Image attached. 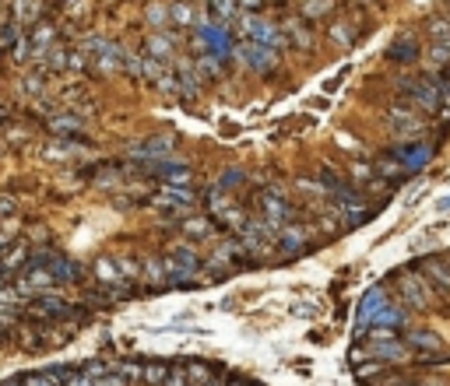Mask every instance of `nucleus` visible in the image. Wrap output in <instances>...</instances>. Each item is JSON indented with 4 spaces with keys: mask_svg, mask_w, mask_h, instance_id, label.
<instances>
[{
    "mask_svg": "<svg viewBox=\"0 0 450 386\" xmlns=\"http://www.w3.org/2000/svg\"><path fill=\"white\" fill-rule=\"evenodd\" d=\"M401 285H398V295H401V302L408 306V309H429L436 299H433V288L419 278L415 270H398L394 274Z\"/></svg>",
    "mask_w": 450,
    "mask_h": 386,
    "instance_id": "obj_1",
    "label": "nucleus"
},
{
    "mask_svg": "<svg viewBox=\"0 0 450 386\" xmlns=\"http://www.w3.org/2000/svg\"><path fill=\"white\" fill-rule=\"evenodd\" d=\"M236 57H240L250 71H257V74L274 71V49L264 46V42H243V46L236 49Z\"/></svg>",
    "mask_w": 450,
    "mask_h": 386,
    "instance_id": "obj_2",
    "label": "nucleus"
},
{
    "mask_svg": "<svg viewBox=\"0 0 450 386\" xmlns=\"http://www.w3.org/2000/svg\"><path fill=\"white\" fill-rule=\"evenodd\" d=\"M28 306H32L39 316H49V319H64V316H74V313L88 309V306H71V302L56 299V295H35Z\"/></svg>",
    "mask_w": 450,
    "mask_h": 386,
    "instance_id": "obj_3",
    "label": "nucleus"
},
{
    "mask_svg": "<svg viewBox=\"0 0 450 386\" xmlns=\"http://www.w3.org/2000/svg\"><path fill=\"white\" fill-rule=\"evenodd\" d=\"M151 176L173 183V186H187L190 183V165L187 161H151Z\"/></svg>",
    "mask_w": 450,
    "mask_h": 386,
    "instance_id": "obj_4",
    "label": "nucleus"
},
{
    "mask_svg": "<svg viewBox=\"0 0 450 386\" xmlns=\"http://www.w3.org/2000/svg\"><path fill=\"white\" fill-rule=\"evenodd\" d=\"M390 155H394V158H398V161L405 165V169H408V173H415V169H422V165L429 161V155H433V148H429V144H415V141H412L408 148L401 144V148H394Z\"/></svg>",
    "mask_w": 450,
    "mask_h": 386,
    "instance_id": "obj_5",
    "label": "nucleus"
},
{
    "mask_svg": "<svg viewBox=\"0 0 450 386\" xmlns=\"http://www.w3.org/2000/svg\"><path fill=\"white\" fill-rule=\"evenodd\" d=\"M369 351L380 358V362H405L408 358V344L401 337H380V341H369Z\"/></svg>",
    "mask_w": 450,
    "mask_h": 386,
    "instance_id": "obj_6",
    "label": "nucleus"
},
{
    "mask_svg": "<svg viewBox=\"0 0 450 386\" xmlns=\"http://www.w3.org/2000/svg\"><path fill=\"white\" fill-rule=\"evenodd\" d=\"M264 218H267V222H274V225H285V222H292V218H296V211H292V204L285 197L264 193Z\"/></svg>",
    "mask_w": 450,
    "mask_h": 386,
    "instance_id": "obj_7",
    "label": "nucleus"
},
{
    "mask_svg": "<svg viewBox=\"0 0 450 386\" xmlns=\"http://www.w3.org/2000/svg\"><path fill=\"white\" fill-rule=\"evenodd\" d=\"M278 246L285 249V253H303V249L310 246V239H306V229H303V225H292V222H285V225H281V232H278Z\"/></svg>",
    "mask_w": 450,
    "mask_h": 386,
    "instance_id": "obj_8",
    "label": "nucleus"
},
{
    "mask_svg": "<svg viewBox=\"0 0 450 386\" xmlns=\"http://www.w3.org/2000/svg\"><path fill=\"white\" fill-rule=\"evenodd\" d=\"M46 270L53 274L56 285H74V281H81V267L71 263L67 256H53V260L46 263Z\"/></svg>",
    "mask_w": 450,
    "mask_h": 386,
    "instance_id": "obj_9",
    "label": "nucleus"
},
{
    "mask_svg": "<svg viewBox=\"0 0 450 386\" xmlns=\"http://www.w3.org/2000/svg\"><path fill=\"white\" fill-rule=\"evenodd\" d=\"M387 57H390L394 64H412V60H419V42H415L412 35H398V39L390 42Z\"/></svg>",
    "mask_w": 450,
    "mask_h": 386,
    "instance_id": "obj_10",
    "label": "nucleus"
},
{
    "mask_svg": "<svg viewBox=\"0 0 450 386\" xmlns=\"http://www.w3.org/2000/svg\"><path fill=\"white\" fill-rule=\"evenodd\" d=\"M383 302H387V292H383V288H373V292H366V299H362V306H359V334H366V326H369L373 313H376Z\"/></svg>",
    "mask_w": 450,
    "mask_h": 386,
    "instance_id": "obj_11",
    "label": "nucleus"
},
{
    "mask_svg": "<svg viewBox=\"0 0 450 386\" xmlns=\"http://www.w3.org/2000/svg\"><path fill=\"white\" fill-rule=\"evenodd\" d=\"M419 270H422V274H429V278L436 281V288L450 295V263H447V260H422V263H419Z\"/></svg>",
    "mask_w": 450,
    "mask_h": 386,
    "instance_id": "obj_12",
    "label": "nucleus"
},
{
    "mask_svg": "<svg viewBox=\"0 0 450 386\" xmlns=\"http://www.w3.org/2000/svg\"><path fill=\"white\" fill-rule=\"evenodd\" d=\"M56 281H53V274L49 270H42V267H32L28 274H25V278L18 281V288L22 292H49Z\"/></svg>",
    "mask_w": 450,
    "mask_h": 386,
    "instance_id": "obj_13",
    "label": "nucleus"
},
{
    "mask_svg": "<svg viewBox=\"0 0 450 386\" xmlns=\"http://www.w3.org/2000/svg\"><path fill=\"white\" fill-rule=\"evenodd\" d=\"M162 207H190L194 204V193L187 186H165L158 197H155Z\"/></svg>",
    "mask_w": 450,
    "mask_h": 386,
    "instance_id": "obj_14",
    "label": "nucleus"
},
{
    "mask_svg": "<svg viewBox=\"0 0 450 386\" xmlns=\"http://www.w3.org/2000/svg\"><path fill=\"white\" fill-rule=\"evenodd\" d=\"M165 267H183V270H197V267H201V260H197V249H190V246H176L173 253L165 256Z\"/></svg>",
    "mask_w": 450,
    "mask_h": 386,
    "instance_id": "obj_15",
    "label": "nucleus"
},
{
    "mask_svg": "<svg viewBox=\"0 0 450 386\" xmlns=\"http://www.w3.org/2000/svg\"><path fill=\"white\" fill-rule=\"evenodd\" d=\"M169 151H173V141H169V137H151L141 148H134L138 158H158V155H169Z\"/></svg>",
    "mask_w": 450,
    "mask_h": 386,
    "instance_id": "obj_16",
    "label": "nucleus"
},
{
    "mask_svg": "<svg viewBox=\"0 0 450 386\" xmlns=\"http://www.w3.org/2000/svg\"><path fill=\"white\" fill-rule=\"evenodd\" d=\"M405 344H408V348H422V351H436V348H440V337L429 334V330H408Z\"/></svg>",
    "mask_w": 450,
    "mask_h": 386,
    "instance_id": "obj_17",
    "label": "nucleus"
},
{
    "mask_svg": "<svg viewBox=\"0 0 450 386\" xmlns=\"http://www.w3.org/2000/svg\"><path fill=\"white\" fill-rule=\"evenodd\" d=\"M95 274H99V281H102V285H112V281H120V278H124L112 256H99V260H95Z\"/></svg>",
    "mask_w": 450,
    "mask_h": 386,
    "instance_id": "obj_18",
    "label": "nucleus"
},
{
    "mask_svg": "<svg viewBox=\"0 0 450 386\" xmlns=\"http://www.w3.org/2000/svg\"><path fill=\"white\" fill-rule=\"evenodd\" d=\"M56 376H60V386H92V376L81 372V369H71V365H60L53 369Z\"/></svg>",
    "mask_w": 450,
    "mask_h": 386,
    "instance_id": "obj_19",
    "label": "nucleus"
},
{
    "mask_svg": "<svg viewBox=\"0 0 450 386\" xmlns=\"http://www.w3.org/2000/svg\"><path fill=\"white\" fill-rule=\"evenodd\" d=\"M165 376H169V365H165V362H148V365H141V383H148V386H162Z\"/></svg>",
    "mask_w": 450,
    "mask_h": 386,
    "instance_id": "obj_20",
    "label": "nucleus"
},
{
    "mask_svg": "<svg viewBox=\"0 0 450 386\" xmlns=\"http://www.w3.org/2000/svg\"><path fill=\"white\" fill-rule=\"evenodd\" d=\"M187 239H208L211 236V218H190V222L183 225Z\"/></svg>",
    "mask_w": 450,
    "mask_h": 386,
    "instance_id": "obj_21",
    "label": "nucleus"
},
{
    "mask_svg": "<svg viewBox=\"0 0 450 386\" xmlns=\"http://www.w3.org/2000/svg\"><path fill=\"white\" fill-rule=\"evenodd\" d=\"M22 386H60V376L53 369L49 372H32V376H22Z\"/></svg>",
    "mask_w": 450,
    "mask_h": 386,
    "instance_id": "obj_22",
    "label": "nucleus"
},
{
    "mask_svg": "<svg viewBox=\"0 0 450 386\" xmlns=\"http://www.w3.org/2000/svg\"><path fill=\"white\" fill-rule=\"evenodd\" d=\"M331 39H334L338 46H352V42H356V28H352L349 21H338V25H331Z\"/></svg>",
    "mask_w": 450,
    "mask_h": 386,
    "instance_id": "obj_23",
    "label": "nucleus"
},
{
    "mask_svg": "<svg viewBox=\"0 0 450 386\" xmlns=\"http://www.w3.org/2000/svg\"><path fill=\"white\" fill-rule=\"evenodd\" d=\"M215 372H218V369H215V365H204V362L187 365V379H190V383H197V386H201V383H208Z\"/></svg>",
    "mask_w": 450,
    "mask_h": 386,
    "instance_id": "obj_24",
    "label": "nucleus"
},
{
    "mask_svg": "<svg viewBox=\"0 0 450 386\" xmlns=\"http://www.w3.org/2000/svg\"><path fill=\"white\" fill-rule=\"evenodd\" d=\"M56 134H67V137H81V123L78 120H71V116H56L53 123H49Z\"/></svg>",
    "mask_w": 450,
    "mask_h": 386,
    "instance_id": "obj_25",
    "label": "nucleus"
},
{
    "mask_svg": "<svg viewBox=\"0 0 450 386\" xmlns=\"http://www.w3.org/2000/svg\"><path fill=\"white\" fill-rule=\"evenodd\" d=\"M289 35H292V42H296V46H303V49H310V46H313L310 28H306V25H299V21H289Z\"/></svg>",
    "mask_w": 450,
    "mask_h": 386,
    "instance_id": "obj_26",
    "label": "nucleus"
},
{
    "mask_svg": "<svg viewBox=\"0 0 450 386\" xmlns=\"http://www.w3.org/2000/svg\"><path fill=\"white\" fill-rule=\"evenodd\" d=\"M25 253H28V246H25V243H18V246H15V249H11V253L4 256V260H0V267H4V270L11 274V270H15V267H18V263L25 260Z\"/></svg>",
    "mask_w": 450,
    "mask_h": 386,
    "instance_id": "obj_27",
    "label": "nucleus"
},
{
    "mask_svg": "<svg viewBox=\"0 0 450 386\" xmlns=\"http://www.w3.org/2000/svg\"><path fill=\"white\" fill-rule=\"evenodd\" d=\"M303 15H306V18H324V15H331V0H306Z\"/></svg>",
    "mask_w": 450,
    "mask_h": 386,
    "instance_id": "obj_28",
    "label": "nucleus"
},
{
    "mask_svg": "<svg viewBox=\"0 0 450 386\" xmlns=\"http://www.w3.org/2000/svg\"><path fill=\"white\" fill-rule=\"evenodd\" d=\"M49 42H53V28H49V25H39V28L32 32V46H35V53H42Z\"/></svg>",
    "mask_w": 450,
    "mask_h": 386,
    "instance_id": "obj_29",
    "label": "nucleus"
},
{
    "mask_svg": "<svg viewBox=\"0 0 450 386\" xmlns=\"http://www.w3.org/2000/svg\"><path fill=\"white\" fill-rule=\"evenodd\" d=\"M148 49H151V53H158V57H169V53H173V46H169L162 35H151V39H148Z\"/></svg>",
    "mask_w": 450,
    "mask_h": 386,
    "instance_id": "obj_30",
    "label": "nucleus"
},
{
    "mask_svg": "<svg viewBox=\"0 0 450 386\" xmlns=\"http://www.w3.org/2000/svg\"><path fill=\"white\" fill-rule=\"evenodd\" d=\"M190 379H187V369H169V376H165V383L162 386H187Z\"/></svg>",
    "mask_w": 450,
    "mask_h": 386,
    "instance_id": "obj_31",
    "label": "nucleus"
},
{
    "mask_svg": "<svg viewBox=\"0 0 450 386\" xmlns=\"http://www.w3.org/2000/svg\"><path fill=\"white\" fill-rule=\"evenodd\" d=\"M112 260H117L120 274H127V278H138V274H141V267H138L134 260H127V256H112Z\"/></svg>",
    "mask_w": 450,
    "mask_h": 386,
    "instance_id": "obj_32",
    "label": "nucleus"
},
{
    "mask_svg": "<svg viewBox=\"0 0 450 386\" xmlns=\"http://www.w3.org/2000/svg\"><path fill=\"white\" fill-rule=\"evenodd\" d=\"M380 372H383V365H376V362H373V365H362V369H359L356 376H359L362 383H373V379H376Z\"/></svg>",
    "mask_w": 450,
    "mask_h": 386,
    "instance_id": "obj_33",
    "label": "nucleus"
},
{
    "mask_svg": "<svg viewBox=\"0 0 450 386\" xmlns=\"http://www.w3.org/2000/svg\"><path fill=\"white\" fill-rule=\"evenodd\" d=\"M117 372H120L124 379H141V365H134V362H124V365H117Z\"/></svg>",
    "mask_w": 450,
    "mask_h": 386,
    "instance_id": "obj_34",
    "label": "nucleus"
},
{
    "mask_svg": "<svg viewBox=\"0 0 450 386\" xmlns=\"http://www.w3.org/2000/svg\"><path fill=\"white\" fill-rule=\"evenodd\" d=\"M81 372H88V376H95V379H99V376H106V372H109V365H102V362H88V365H81Z\"/></svg>",
    "mask_w": 450,
    "mask_h": 386,
    "instance_id": "obj_35",
    "label": "nucleus"
},
{
    "mask_svg": "<svg viewBox=\"0 0 450 386\" xmlns=\"http://www.w3.org/2000/svg\"><path fill=\"white\" fill-rule=\"evenodd\" d=\"M92 386H124V376L117 372V376H99V383H92Z\"/></svg>",
    "mask_w": 450,
    "mask_h": 386,
    "instance_id": "obj_36",
    "label": "nucleus"
},
{
    "mask_svg": "<svg viewBox=\"0 0 450 386\" xmlns=\"http://www.w3.org/2000/svg\"><path fill=\"white\" fill-rule=\"evenodd\" d=\"M243 183V173H229V176H222V190H229V186H240Z\"/></svg>",
    "mask_w": 450,
    "mask_h": 386,
    "instance_id": "obj_37",
    "label": "nucleus"
},
{
    "mask_svg": "<svg viewBox=\"0 0 450 386\" xmlns=\"http://www.w3.org/2000/svg\"><path fill=\"white\" fill-rule=\"evenodd\" d=\"M11 211H15V204L8 197H0V214H11Z\"/></svg>",
    "mask_w": 450,
    "mask_h": 386,
    "instance_id": "obj_38",
    "label": "nucleus"
},
{
    "mask_svg": "<svg viewBox=\"0 0 450 386\" xmlns=\"http://www.w3.org/2000/svg\"><path fill=\"white\" fill-rule=\"evenodd\" d=\"M225 386H257V383H247V379H225Z\"/></svg>",
    "mask_w": 450,
    "mask_h": 386,
    "instance_id": "obj_39",
    "label": "nucleus"
},
{
    "mask_svg": "<svg viewBox=\"0 0 450 386\" xmlns=\"http://www.w3.org/2000/svg\"><path fill=\"white\" fill-rule=\"evenodd\" d=\"M4 386H22V379H8V383H4Z\"/></svg>",
    "mask_w": 450,
    "mask_h": 386,
    "instance_id": "obj_40",
    "label": "nucleus"
},
{
    "mask_svg": "<svg viewBox=\"0 0 450 386\" xmlns=\"http://www.w3.org/2000/svg\"><path fill=\"white\" fill-rule=\"evenodd\" d=\"M359 4H369V0H359Z\"/></svg>",
    "mask_w": 450,
    "mask_h": 386,
    "instance_id": "obj_41",
    "label": "nucleus"
},
{
    "mask_svg": "<svg viewBox=\"0 0 450 386\" xmlns=\"http://www.w3.org/2000/svg\"><path fill=\"white\" fill-rule=\"evenodd\" d=\"M447 263H450V256H447Z\"/></svg>",
    "mask_w": 450,
    "mask_h": 386,
    "instance_id": "obj_42",
    "label": "nucleus"
}]
</instances>
